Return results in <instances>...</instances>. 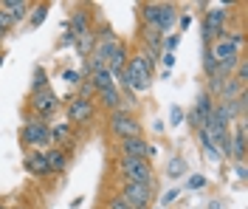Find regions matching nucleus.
Returning <instances> with one entry per match:
<instances>
[{
  "label": "nucleus",
  "instance_id": "30",
  "mask_svg": "<svg viewBox=\"0 0 248 209\" xmlns=\"http://www.w3.org/2000/svg\"><path fill=\"white\" fill-rule=\"evenodd\" d=\"M108 209H133L124 198H119V195H110L108 198Z\"/></svg>",
  "mask_w": 248,
  "mask_h": 209
},
{
  "label": "nucleus",
  "instance_id": "36",
  "mask_svg": "<svg viewBox=\"0 0 248 209\" xmlns=\"http://www.w3.org/2000/svg\"><path fill=\"white\" fill-rule=\"evenodd\" d=\"M178 26H181V32H186V29L192 26V17H189V15H181V17H178Z\"/></svg>",
  "mask_w": 248,
  "mask_h": 209
},
{
  "label": "nucleus",
  "instance_id": "24",
  "mask_svg": "<svg viewBox=\"0 0 248 209\" xmlns=\"http://www.w3.org/2000/svg\"><path fill=\"white\" fill-rule=\"evenodd\" d=\"M186 173V159L184 156H172L170 161H167V176L170 178H181Z\"/></svg>",
  "mask_w": 248,
  "mask_h": 209
},
{
  "label": "nucleus",
  "instance_id": "4",
  "mask_svg": "<svg viewBox=\"0 0 248 209\" xmlns=\"http://www.w3.org/2000/svg\"><path fill=\"white\" fill-rule=\"evenodd\" d=\"M119 198H124L133 209L153 207V184H136V181H119Z\"/></svg>",
  "mask_w": 248,
  "mask_h": 209
},
{
  "label": "nucleus",
  "instance_id": "7",
  "mask_svg": "<svg viewBox=\"0 0 248 209\" xmlns=\"http://www.w3.org/2000/svg\"><path fill=\"white\" fill-rule=\"evenodd\" d=\"M29 111L34 113V119L48 122V116H54V113L60 111V96H57L51 88L31 91V94H29Z\"/></svg>",
  "mask_w": 248,
  "mask_h": 209
},
{
  "label": "nucleus",
  "instance_id": "16",
  "mask_svg": "<svg viewBox=\"0 0 248 209\" xmlns=\"http://www.w3.org/2000/svg\"><path fill=\"white\" fill-rule=\"evenodd\" d=\"M23 167H26V173L37 178H46L48 176V164H46V153L43 150H31L29 156L23 159Z\"/></svg>",
  "mask_w": 248,
  "mask_h": 209
},
{
  "label": "nucleus",
  "instance_id": "39",
  "mask_svg": "<svg viewBox=\"0 0 248 209\" xmlns=\"http://www.w3.org/2000/svg\"><path fill=\"white\" fill-rule=\"evenodd\" d=\"M234 170H237V176L246 181V176H248V173H246V161H237V167H234Z\"/></svg>",
  "mask_w": 248,
  "mask_h": 209
},
{
  "label": "nucleus",
  "instance_id": "37",
  "mask_svg": "<svg viewBox=\"0 0 248 209\" xmlns=\"http://www.w3.org/2000/svg\"><path fill=\"white\" fill-rule=\"evenodd\" d=\"M161 57H164V65H167V71H170L172 65H175V54H172V51H164Z\"/></svg>",
  "mask_w": 248,
  "mask_h": 209
},
{
  "label": "nucleus",
  "instance_id": "35",
  "mask_svg": "<svg viewBox=\"0 0 248 209\" xmlns=\"http://www.w3.org/2000/svg\"><path fill=\"white\" fill-rule=\"evenodd\" d=\"M12 26H15V20L9 17V12H3V9H0V29H3V32H9Z\"/></svg>",
  "mask_w": 248,
  "mask_h": 209
},
{
  "label": "nucleus",
  "instance_id": "17",
  "mask_svg": "<svg viewBox=\"0 0 248 209\" xmlns=\"http://www.w3.org/2000/svg\"><path fill=\"white\" fill-rule=\"evenodd\" d=\"M46 164H48V176H57L68 167V153L62 147H48L46 150Z\"/></svg>",
  "mask_w": 248,
  "mask_h": 209
},
{
  "label": "nucleus",
  "instance_id": "27",
  "mask_svg": "<svg viewBox=\"0 0 248 209\" xmlns=\"http://www.w3.org/2000/svg\"><path fill=\"white\" fill-rule=\"evenodd\" d=\"M43 88H48L46 68H34V82H31V91H43Z\"/></svg>",
  "mask_w": 248,
  "mask_h": 209
},
{
  "label": "nucleus",
  "instance_id": "12",
  "mask_svg": "<svg viewBox=\"0 0 248 209\" xmlns=\"http://www.w3.org/2000/svg\"><path fill=\"white\" fill-rule=\"evenodd\" d=\"M68 32L74 37H85V34H93V20H91V12L85 6H79L77 12H71V20H68Z\"/></svg>",
  "mask_w": 248,
  "mask_h": 209
},
{
  "label": "nucleus",
  "instance_id": "2",
  "mask_svg": "<svg viewBox=\"0 0 248 209\" xmlns=\"http://www.w3.org/2000/svg\"><path fill=\"white\" fill-rule=\"evenodd\" d=\"M141 26H153L161 34L172 29V23H178V9L172 3H139Z\"/></svg>",
  "mask_w": 248,
  "mask_h": 209
},
{
  "label": "nucleus",
  "instance_id": "21",
  "mask_svg": "<svg viewBox=\"0 0 248 209\" xmlns=\"http://www.w3.org/2000/svg\"><path fill=\"white\" fill-rule=\"evenodd\" d=\"M243 91H246V88H243V85H237V82H234L232 77H229V80L223 82V88H220V94H217V99H220V102H234V99L240 96Z\"/></svg>",
  "mask_w": 248,
  "mask_h": 209
},
{
  "label": "nucleus",
  "instance_id": "41",
  "mask_svg": "<svg viewBox=\"0 0 248 209\" xmlns=\"http://www.w3.org/2000/svg\"><path fill=\"white\" fill-rule=\"evenodd\" d=\"M209 209H220V201H212V204H209Z\"/></svg>",
  "mask_w": 248,
  "mask_h": 209
},
{
  "label": "nucleus",
  "instance_id": "44",
  "mask_svg": "<svg viewBox=\"0 0 248 209\" xmlns=\"http://www.w3.org/2000/svg\"><path fill=\"white\" fill-rule=\"evenodd\" d=\"M6 34H9V32H3V29H0V40H3V37H6Z\"/></svg>",
  "mask_w": 248,
  "mask_h": 209
},
{
  "label": "nucleus",
  "instance_id": "1",
  "mask_svg": "<svg viewBox=\"0 0 248 209\" xmlns=\"http://www.w3.org/2000/svg\"><path fill=\"white\" fill-rule=\"evenodd\" d=\"M153 74H155V60L147 51H139V54H130L119 85L127 88V91H133V94H144L153 85Z\"/></svg>",
  "mask_w": 248,
  "mask_h": 209
},
{
  "label": "nucleus",
  "instance_id": "18",
  "mask_svg": "<svg viewBox=\"0 0 248 209\" xmlns=\"http://www.w3.org/2000/svg\"><path fill=\"white\" fill-rule=\"evenodd\" d=\"M96 99H99V105H102L105 111H110V113H116V111H122L124 108V99H122L119 85H116V88H108V91H99Z\"/></svg>",
  "mask_w": 248,
  "mask_h": 209
},
{
  "label": "nucleus",
  "instance_id": "15",
  "mask_svg": "<svg viewBox=\"0 0 248 209\" xmlns=\"http://www.w3.org/2000/svg\"><path fill=\"white\" fill-rule=\"evenodd\" d=\"M232 133V159L234 161H246V119H237V125Z\"/></svg>",
  "mask_w": 248,
  "mask_h": 209
},
{
  "label": "nucleus",
  "instance_id": "33",
  "mask_svg": "<svg viewBox=\"0 0 248 209\" xmlns=\"http://www.w3.org/2000/svg\"><path fill=\"white\" fill-rule=\"evenodd\" d=\"M178 43H181V34H170V37H164V51H172V54H175Z\"/></svg>",
  "mask_w": 248,
  "mask_h": 209
},
{
  "label": "nucleus",
  "instance_id": "25",
  "mask_svg": "<svg viewBox=\"0 0 248 209\" xmlns=\"http://www.w3.org/2000/svg\"><path fill=\"white\" fill-rule=\"evenodd\" d=\"M46 17H48V3H37V6H31V29H40Z\"/></svg>",
  "mask_w": 248,
  "mask_h": 209
},
{
  "label": "nucleus",
  "instance_id": "22",
  "mask_svg": "<svg viewBox=\"0 0 248 209\" xmlns=\"http://www.w3.org/2000/svg\"><path fill=\"white\" fill-rule=\"evenodd\" d=\"M91 85H93V91L99 94V91L116 88V80L110 77V71H93V74H91Z\"/></svg>",
  "mask_w": 248,
  "mask_h": 209
},
{
  "label": "nucleus",
  "instance_id": "26",
  "mask_svg": "<svg viewBox=\"0 0 248 209\" xmlns=\"http://www.w3.org/2000/svg\"><path fill=\"white\" fill-rule=\"evenodd\" d=\"M93 48H96V37H93V34H85V37L77 40V51L82 54V57H91Z\"/></svg>",
  "mask_w": 248,
  "mask_h": 209
},
{
  "label": "nucleus",
  "instance_id": "29",
  "mask_svg": "<svg viewBox=\"0 0 248 209\" xmlns=\"http://www.w3.org/2000/svg\"><path fill=\"white\" fill-rule=\"evenodd\" d=\"M170 125H184V108H181V105H172V111H170Z\"/></svg>",
  "mask_w": 248,
  "mask_h": 209
},
{
  "label": "nucleus",
  "instance_id": "19",
  "mask_svg": "<svg viewBox=\"0 0 248 209\" xmlns=\"http://www.w3.org/2000/svg\"><path fill=\"white\" fill-rule=\"evenodd\" d=\"M0 9H3V12H9V17H12V20H23V17L26 15H31V3H26V0H3V3H0Z\"/></svg>",
  "mask_w": 248,
  "mask_h": 209
},
{
  "label": "nucleus",
  "instance_id": "40",
  "mask_svg": "<svg viewBox=\"0 0 248 209\" xmlns=\"http://www.w3.org/2000/svg\"><path fill=\"white\" fill-rule=\"evenodd\" d=\"M164 128H167V125H164L161 119H158V122H155V125H153V130H155V133H164Z\"/></svg>",
  "mask_w": 248,
  "mask_h": 209
},
{
  "label": "nucleus",
  "instance_id": "43",
  "mask_svg": "<svg viewBox=\"0 0 248 209\" xmlns=\"http://www.w3.org/2000/svg\"><path fill=\"white\" fill-rule=\"evenodd\" d=\"M0 209H6V201H3V198H0Z\"/></svg>",
  "mask_w": 248,
  "mask_h": 209
},
{
  "label": "nucleus",
  "instance_id": "20",
  "mask_svg": "<svg viewBox=\"0 0 248 209\" xmlns=\"http://www.w3.org/2000/svg\"><path fill=\"white\" fill-rule=\"evenodd\" d=\"M198 142H201V147H203V156H206L209 161H220V159H223V156L217 153V147H215V142H212V136L206 133V128H201V130H198Z\"/></svg>",
  "mask_w": 248,
  "mask_h": 209
},
{
  "label": "nucleus",
  "instance_id": "8",
  "mask_svg": "<svg viewBox=\"0 0 248 209\" xmlns=\"http://www.w3.org/2000/svg\"><path fill=\"white\" fill-rule=\"evenodd\" d=\"M226 20H229V12H226L223 6H215V9H209V12L203 15V43H206V46H212V43H217V40L223 37Z\"/></svg>",
  "mask_w": 248,
  "mask_h": 209
},
{
  "label": "nucleus",
  "instance_id": "28",
  "mask_svg": "<svg viewBox=\"0 0 248 209\" xmlns=\"http://www.w3.org/2000/svg\"><path fill=\"white\" fill-rule=\"evenodd\" d=\"M203 71H206V77H215L217 74V60L212 57L209 46H206V51H203Z\"/></svg>",
  "mask_w": 248,
  "mask_h": 209
},
{
  "label": "nucleus",
  "instance_id": "10",
  "mask_svg": "<svg viewBox=\"0 0 248 209\" xmlns=\"http://www.w3.org/2000/svg\"><path fill=\"white\" fill-rule=\"evenodd\" d=\"M215 96L212 94H198V102H195V108L189 111V125L195 130H201V128H206V122L212 119V111H215Z\"/></svg>",
  "mask_w": 248,
  "mask_h": 209
},
{
  "label": "nucleus",
  "instance_id": "42",
  "mask_svg": "<svg viewBox=\"0 0 248 209\" xmlns=\"http://www.w3.org/2000/svg\"><path fill=\"white\" fill-rule=\"evenodd\" d=\"M3 60H6V57H3V54H0V71H3Z\"/></svg>",
  "mask_w": 248,
  "mask_h": 209
},
{
  "label": "nucleus",
  "instance_id": "31",
  "mask_svg": "<svg viewBox=\"0 0 248 209\" xmlns=\"http://www.w3.org/2000/svg\"><path fill=\"white\" fill-rule=\"evenodd\" d=\"M62 80L68 82L71 88H77L79 82H82V74H79V71H62Z\"/></svg>",
  "mask_w": 248,
  "mask_h": 209
},
{
  "label": "nucleus",
  "instance_id": "38",
  "mask_svg": "<svg viewBox=\"0 0 248 209\" xmlns=\"http://www.w3.org/2000/svg\"><path fill=\"white\" fill-rule=\"evenodd\" d=\"M178 195H181V190H170V193H167L164 198H161V204H172V201H175Z\"/></svg>",
  "mask_w": 248,
  "mask_h": 209
},
{
  "label": "nucleus",
  "instance_id": "3",
  "mask_svg": "<svg viewBox=\"0 0 248 209\" xmlns=\"http://www.w3.org/2000/svg\"><path fill=\"white\" fill-rule=\"evenodd\" d=\"M116 173L119 181H136V184H153V164L147 159H116Z\"/></svg>",
  "mask_w": 248,
  "mask_h": 209
},
{
  "label": "nucleus",
  "instance_id": "9",
  "mask_svg": "<svg viewBox=\"0 0 248 209\" xmlns=\"http://www.w3.org/2000/svg\"><path fill=\"white\" fill-rule=\"evenodd\" d=\"M68 125H77V128H85L88 122H93L96 116V105L93 99H82V96H71L68 99Z\"/></svg>",
  "mask_w": 248,
  "mask_h": 209
},
{
  "label": "nucleus",
  "instance_id": "6",
  "mask_svg": "<svg viewBox=\"0 0 248 209\" xmlns=\"http://www.w3.org/2000/svg\"><path fill=\"white\" fill-rule=\"evenodd\" d=\"M20 142H23V147H31V150L51 147V125L43 119H29L20 128Z\"/></svg>",
  "mask_w": 248,
  "mask_h": 209
},
{
  "label": "nucleus",
  "instance_id": "32",
  "mask_svg": "<svg viewBox=\"0 0 248 209\" xmlns=\"http://www.w3.org/2000/svg\"><path fill=\"white\" fill-rule=\"evenodd\" d=\"M96 91H93V85H91V80H82L79 82V94L77 96H82V99H91Z\"/></svg>",
  "mask_w": 248,
  "mask_h": 209
},
{
  "label": "nucleus",
  "instance_id": "14",
  "mask_svg": "<svg viewBox=\"0 0 248 209\" xmlns=\"http://www.w3.org/2000/svg\"><path fill=\"white\" fill-rule=\"evenodd\" d=\"M139 34H141V43L147 46V54L153 60H158L164 54V34L158 32V29H153V26H141Z\"/></svg>",
  "mask_w": 248,
  "mask_h": 209
},
{
  "label": "nucleus",
  "instance_id": "11",
  "mask_svg": "<svg viewBox=\"0 0 248 209\" xmlns=\"http://www.w3.org/2000/svg\"><path fill=\"white\" fill-rule=\"evenodd\" d=\"M116 150H119V156H127V159H147V161H150V156L155 153V147L150 145L144 136L122 139V142L116 145Z\"/></svg>",
  "mask_w": 248,
  "mask_h": 209
},
{
  "label": "nucleus",
  "instance_id": "13",
  "mask_svg": "<svg viewBox=\"0 0 248 209\" xmlns=\"http://www.w3.org/2000/svg\"><path fill=\"white\" fill-rule=\"evenodd\" d=\"M127 60H130V51H127V46L119 40V43L113 46V54H110V60H108V71H110V77L116 80V85H119V80H122Z\"/></svg>",
  "mask_w": 248,
  "mask_h": 209
},
{
  "label": "nucleus",
  "instance_id": "23",
  "mask_svg": "<svg viewBox=\"0 0 248 209\" xmlns=\"http://www.w3.org/2000/svg\"><path fill=\"white\" fill-rule=\"evenodd\" d=\"M71 136V125L68 122H60V125H51V145L60 147L65 145V139Z\"/></svg>",
  "mask_w": 248,
  "mask_h": 209
},
{
  "label": "nucleus",
  "instance_id": "34",
  "mask_svg": "<svg viewBox=\"0 0 248 209\" xmlns=\"http://www.w3.org/2000/svg\"><path fill=\"white\" fill-rule=\"evenodd\" d=\"M203 187H206V178L203 176H192L186 181V190H203Z\"/></svg>",
  "mask_w": 248,
  "mask_h": 209
},
{
  "label": "nucleus",
  "instance_id": "5",
  "mask_svg": "<svg viewBox=\"0 0 248 209\" xmlns=\"http://www.w3.org/2000/svg\"><path fill=\"white\" fill-rule=\"evenodd\" d=\"M108 130H110V136L116 139V142H122V139H133V136H141V122L133 116L130 111H116V113H110V119H108Z\"/></svg>",
  "mask_w": 248,
  "mask_h": 209
}]
</instances>
